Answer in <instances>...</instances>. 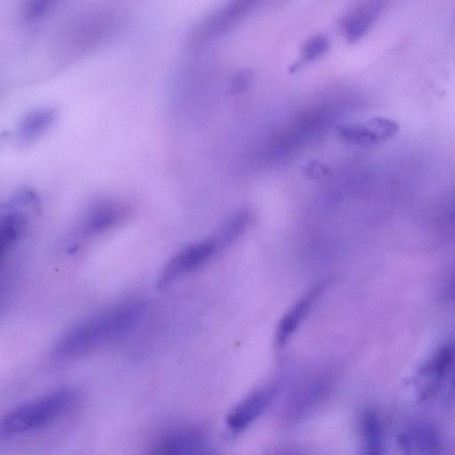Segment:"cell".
Segmentation results:
<instances>
[{
	"label": "cell",
	"instance_id": "3",
	"mask_svg": "<svg viewBox=\"0 0 455 455\" xmlns=\"http://www.w3.org/2000/svg\"><path fill=\"white\" fill-rule=\"evenodd\" d=\"M258 1H228L194 28L188 40V46L197 48L226 34L251 12Z\"/></svg>",
	"mask_w": 455,
	"mask_h": 455
},
{
	"label": "cell",
	"instance_id": "9",
	"mask_svg": "<svg viewBox=\"0 0 455 455\" xmlns=\"http://www.w3.org/2000/svg\"><path fill=\"white\" fill-rule=\"evenodd\" d=\"M124 214V210L118 204L100 203L89 212L84 222V229L90 234L105 231L117 224Z\"/></svg>",
	"mask_w": 455,
	"mask_h": 455
},
{
	"label": "cell",
	"instance_id": "18",
	"mask_svg": "<svg viewBox=\"0 0 455 455\" xmlns=\"http://www.w3.org/2000/svg\"><path fill=\"white\" fill-rule=\"evenodd\" d=\"M250 78V75L246 72L236 75L231 83L230 92L236 94L243 92L249 85Z\"/></svg>",
	"mask_w": 455,
	"mask_h": 455
},
{
	"label": "cell",
	"instance_id": "17",
	"mask_svg": "<svg viewBox=\"0 0 455 455\" xmlns=\"http://www.w3.org/2000/svg\"><path fill=\"white\" fill-rule=\"evenodd\" d=\"M328 47V39L324 36H316L305 44L302 54L305 60H313L323 55Z\"/></svg>",
	"mask_w": 455,
	"mask_h": 455
},
{
	"label": "cell",
	"instance_id": "10",
	"mask_svg": "<svg viewBox=\"0 0 455 455\" xmlns=\"http://www.w3.org/2000/svg\"><path fill=\"white\" fill-rule=\"evenodd\" d=\"M55 120V113L50 108H41L28 113L18 127L20 140L30 141L49 129Z\"/></svg>",
	"mask_w": 455,
	"mask_h": 455
},
{
	"label": "cell",
	"instance_id": "15",
	"mask_svg": "<svg viewBox=\"0 0 455 455\" xmlns=\"http://www.w3.org/2000/svg\"><path fill=\"white\" fill-rule=\"evenodd\" d=\"M250 221V214L241 211L234 215L222 228L220 233V244H228L242 235Z\"/></svg>",
	"mask_w": 455,
	"mask_h": 455
},
{
	"label": "cell",
	"instance_id": "19",
	"mask_svg": "<svg viewBox=\"0 0 455 455\" xmlns=\"http://www.w3.org/2000/svg\"><path fill=\"white\" fill-rule=\"evenodd\" d=\"M305 172L308 177L316 179L326 174L328 172V169L317 162H313L306 167Z\"/></svg>",
	"mask_w": 455,
	"mask_h": 455
},
{
	"label": "cell",
	"instance_id": "1",
	"mask_svg": "<svg viewBox=\"0 0 455 455\" xmlns=\"http://www.w3.org/2000/svg\"><path fill=\"white\" fill-rule=\"evenodd\" d=\"M148 310L144 300L130 299L100 311L65 331L52 348V357L71 360L121 340L140 325Z\"/></svg>",
	"mask_w": 455,
	"mask_h": 455
},
{
	"label": "cell",
	"instance_id": "12",
	"mask_svg": "<svg viewBox=\"0 0 455 455\" xmlns=\"http://www.w3.org/2000/svg\"><path fill=\"white\" fill-rule=\"evenodd\" d=\"M26 224L25 217L22 213L13 211L6 215L1 224V256L10 250L13 243L19 239Z\"/></svg>",
	"mask_w": 455,
	"mask_h": 455
},
{
	"label": "cell",
	"instance_id": "7",
	"mask_svg": "<svg viewBox=\"0 0 455 455\" xmlns=\"http://www.w3.org/2000/svg\"><path fill=\"white\" fill-rule=\"evenodd\" d=\"M270 395L259 391L240 403L227 418L228 426L234 431H240L253 421L267 407Z\"/></svg>",
	"mask_w": 455,
	"mask_h": 455
},
{
	"label": "cell",
	"instance_id": "2",
	"mask_svg": "<svg viewBox=\"0 0 455 455\" xmlns=\"http://www.w3.org/2000/svg\"><path fill=\"white\" fill-rule=\"evenodd\" d=\"M77 393L69 387L56 389L6 413L0 423V438L41 429L64 415L76 403Z\"/></svg>",
	"mask_w": 455,
	"mask_h": 455
},
{
	"label": "cell",
	"instance_id": "4",
	"mask_svg": "<svg viewBox=\"0 0 455 455\" xmlns=\"http://www.w3.org/2000/svg\"><path fill=\"white\" fill-rule=\"evenodd\" d=\"M217 245L216 240L206 239L180 251L161 271L157 288L164 291L180 276L199 267L214 253Z\"/></svg>",
	"mask_w": 455,
	"mask_h": 455
},
{
	"label": "cell",
	"instance_id": "13",
	"mask_svg": "<svg viewBox=\"0 0 455 455\" xmlns=\"http://www.w3.org/2000/svg\"><path fill=\"white\" fill-rule=\"evenodd\" d=\"M405 446L416 444V447L435 450L439 447V439L435 430L427 424H419L413 427L403 435Z\"/></svg>",
	"mask_w": 455,
	"mask_h": 455
},
{
	"label": "cell",
	"instance_id": "11",
	"mask_svg": "<svg viewBox=\"0 0 455 455\" xmlns=\"http://www.w3.org/2000/svg\"><path fill=\"white\" fill-rule=\"evenodd\" d=\"M337 134L343 141L356 146H373L382 142L378 132L368 123L339 125Z\"/></svg>",
	"mask_w": 455,
	"mask_h": 455
},
{
	"label": "cell",
	"instance_id": "14",
	"mask_svg": "<svg viewBox=\"0 0 455 455\" xmlns=\"http://www.w3.org/2000/svg\"><path fill=\"white\" fill-rule=\"evenodd\" d=\"M362 428L365 446L371 454H378L381 449V431L378 417L371 411H366L362 417Z\"/></svg>",
	"mask_w": 455,
	"mask_h": 455
},
{
	"label": "cell",
	"instance_id": "8",
	"mask_svg": "<svg viewBox=\"0 0 455 455\" xmlns=\"http://www.w3.org/2000/svg\"><path fill=\"white\" fill-rule=\"evenodd\" d=\"M320 291L321 289L319 287L310 291V292L302 297L282 318L276 331V343L279 346H283L286 343L287 339L307 315Z\"/></svg>",
	"mask_w": 455,
	"mask_h": 455
},
{
	"label": "cell",
	"instance_id": "5",
	"mask_svg": "<svg viewBox=\"0 0 455 455\" xmlns=\"http://www.w3.org/2000/svg\"><path fill=\"white\" fill-rule=\"evenodd\" d=\"M205 447L202 435L194 430H173L155 439L149 446L150 453L184 454L202 452Z\"/></svg>",
	"mask_w": 455,
	"mask_h": 455
},
{
	"label": "cell",
	"instance_id": "16",
	"mask_svg": "<svg viewBox=\"0 0 455 455\" xmlns=\"http://www.w3.org/2000/svg\"><path fill=\"white\" fill-rule=\"evenodd\" d=\"M367 123L378 132L382 141L391 139L399 131L398 124L387 118L374 117Z\"/></svg>",
	"mask_w": 455,
	"mask_h": 455
},
{
	"label": "cell",
	"instance_id": "6",
	"mask_svg": "<svg viewBox=\"0 0 455 455\" xmlns=\"http://www.w3.org/2000/svg\"><path fill=\"white\" fill-rule=\"evenodd\" d=\"M385 0H361L343 20L342 28L349 41L363 36L380 15Z\"/></svg>",
	"mask_w": 455,
	"mask_h": 455
}]
</instances>
